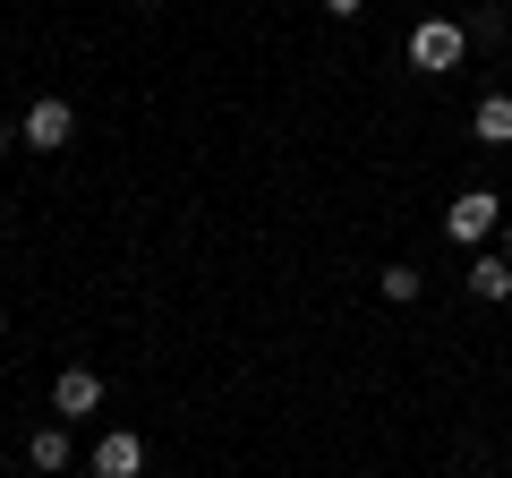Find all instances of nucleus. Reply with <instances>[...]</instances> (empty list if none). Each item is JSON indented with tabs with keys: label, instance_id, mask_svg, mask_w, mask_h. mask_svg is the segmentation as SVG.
Segmentation results:
<instances>
[{
	"label": "nucleus",
	"instance_id": "8",
	"mask_svg": "<svg viewBox=\"0 0 512 478\" xmlns=\"http://www.w3.org/2000/svg\"><path fill=\"white\" fill-rule=\"evenodd\" d=\"M26 461H35V470H69V427H35V436H26Z\"/></svg>",
	"mask_w": 512,
	"mask_h": 478
},
{
	"label": "nucleus",
	"instance_id": "9",
	"mask_svg": "<svg viewBox=\"0 0 512 478\" xmlns=\"http://www.w3.org/2000/svg\"><path fill=\"white\" fill-rule=\"evenodd\" d=\"M376 291L393 299V308H410V299H419V265H384V274H376Z\"/></svg>",
	"mask_w": 512,
	"mask_h": 478
},
{
	"label": "nucleus",
	"instance_id": "12",
	"mask_svg": "<svg viewBox=\"0 0 512 478\" xmlns=\"http://www.w3.org/2000/svg\"><path fill=\"white\" fill-rule=\"evenodd\" d=\"M504 257H512V214H504Z\"/></svg>",
	"mask_w": 512,
	"mask_h": 478
},
{
	"label": "nucleus",
	"instance_id": "14",
	"mask_svg": "<svg viewBox=\"0 0 512 478\" xmlns=\"http://www.w3.org/2000/svg\"><path fill=\"white\" fill-rule=\"evenodd\" d=\"M0 333H9V308H0Z\"/></svg>",
	"mask_w": 512,
	"mask_h": 478
},
{
	"label": "nucleus",
	"instance_id": "1",
	"mask_svg": "<svg viewBox=\"0 0 512 478\" xmlns=\"http://www.w3.org/2000/svg\"><path fill=\"white\" fill-rule=\"evenodd\" d=\"M461 52H470V26H453V18H419V26H410V69L453 77Z\"/></svg>",
	"mask_w": 512,
	"mask_h": 478
},
{
	"label": "nucleus",
	"instance_id": "6",
	"mask_svg": "<svg viewBox=\"0 0 512 478\" xmlns=\"http://www.w3.org/2000/svg\"><path fill=\"white\" fill-rule=\"evenodd\" d=\"M470 299H487V308H504V299H512V257H495V248H478V257H470Z\"/></svg>",
	"mask_w": 512,
	"mask_h": 478
},
{
	"label": "nucleus",
	"instance_id": "5",
	"mask_svg": "<svg viewBox=\"0 0 512 478\" xmlns=\"http://www.w3.org/2000/svg\"><path fill=\"white\" fill-rule=\"evenodd\" d=\"M52 410H60V427L94 419V410H103V376H94V368H60L52 376Z\"/></svg>",
	"mask_w": 512,
	"mask_h": 478
},
{
	"label": "nucleus",
	"instance_id": "7",
	"mask_svg": "<svg viewBox=\"0 0 512 478\" xmlns=\"http://www.w3.org/2000/svg\"><path fill=\"white\" fill-rule=\"evenodd\" d=\"M470 129H478V146H512V94H487L470 111Z\"/></svg>",
	"mask_w": 512,
	"mask_h": 478
},
{
	"label": "nucleus",
	"instance_id": "11",
	"mask_svg": "<svg viewBox=\"0 0 512 478\" xmlns=\"http://www.w3.org/2000/svg\"><path fill=\"white\" fill-rule=\"evenodd\" d=\"M9 146H18V129H9V120H0V154H9Z\"/></svg>",
	"mask_w": 512,
	"mask_h": 478
},
{
	"label": "nucleus",
	"instance_id": "4",
	"mask_svg": "<svg viewBox=\"0 0 512 478\" xmlns=\"http://www.w3.org/2000/svg\"><path fill=\"white\" fill-rule=\"evenodd\" d=\"M86 478H146V436H137V427H111V436H94Z\"/></svg>",
	"mask_w": 512,
	"mask_h": 478
},
{
	"label": "nucleus",
	"instance_id": "2",
	"mask_svg": "<svg viewBox=\"0 0 512 478\" xmlns=\"http://www.w3.org/2000/svg\"><path fill=\"white\" fill-rule=\"evenodd\" d=\"M444 231H453L461 248H487V239L504 231V197H495V188H461V197L444 205Z\"/></svg>",
	"mask_w": 512,
	"mask_h": 478
},
{
	"label": "nucleus",
	"instance_id": "3",
	"mask_svg": "<svg viewBox=\"0 0 512 478\" xmlns=\"http://www.w3.org/2000/svg\"><path fill=\"white\" fill-rule=\"evenodd\" d=\"M69 137H77V103H60V94H43V103L18 120V146L26 154H60Z\"/></svg>",
	"mask_w": 512,
	"mask_h": 478
},
{
	"label": "nucleus",
	"instance_id": "13",
	"mask_svg": "<svg viewBox=\"0 0 512 478\" xmlns=\"http://www.w3.org/2000/svg\"><path fill=\"white\" fill-rule=\"evenodd\" d=\"M128 9H154V0H128Z\"/></svg>",
	"mask_w": 512,
	"mask_h": 478
},
{
	"label": "nucleus",
	"instance_id": "10",
	"mask_svg": "<svg viewBox=\"0 0 512 478\" xmlns=\"http://www.w3.org/2000/svg\"><path fill=\"white\" fill-rule=\"evenodd\" d=\"M359 9H367V0H325V18H359Z\"/></svg>",
	"mask_w": 512,
	"mask_h": 478
}]
</instances>
